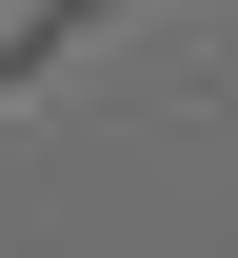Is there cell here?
I'll return each instance as SVG.
<instances>
[{"instance_id":"obj_1","label":"cell","mask_w":238,"mask_h":258,"mask_svg":"<svg viewBox=\"0 0 238 258\" xmlns=\"http://www.w3.org/2000/svg\"><path fill=\"white\" fill-rule=\"evenodd\" d=\"M100 20H119V0H40V20L0 40V80H40V60H60V40H100Z\"/></svg>"}]
</instances>
